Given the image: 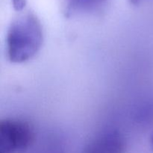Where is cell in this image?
I'll use <instances>...</instances> for the list:
<instances>
[{"instance_id": "cell-1", "label": "cell", "mask_w": 153, "mask_h": 153, "mask_svg": "<svg viewBox=\"0 0 153 153\" xmlns=\"http://www.w3.org/2000/svg\"><path fill=\"white\" fill-rule=\"evenodd\" d=\"M43 42V28L38 18L30 13L19 16L10 23L7 29V58L16 64L29 61L41 49Z\"/></svg>"}, {"instance_id": "cell-2", "label": "cell", "mask_w": 153, "mask_h": 153, "mask_svg": "<svg viewBox=\"0 0 153 153\" xmlns=\"http://www.w3.org/2000/svg\"><path fill=\"white\" fill-rule=\"evenodd\" d=\"M29 123L21 120L4 119L0 122V153H10L27 149L34 140Z\"/></svg>"}, {"instance_id": "cell-3", "label": "cell", "mask_w": 153, "mask_h": 153, "mask_svg": "<svg viewBox=\"0 0 153 153\" xmlns=\"http://www.w3.org/2000/svg\"><path fill=\"white\" fill-rule=\"evenodd\" d=\"M126 141L117 131H108L93 139L84 149L83 153H123Z\"/></svg>"}, {"instance_id": "cell-4", "label": "cell", "mask_w": 153, "mask_h": 153, "mask_svg": "<svg viewBox=\"0 0 153 153\" xmlns=\"http://www.w3.org/2000/svg\"><path fill=\"white\" fill-rule=\"evenodd\" d=\"M108 0H67V15L91 13L96 11L105 4Z\"/></svg>"}, {"instance_id": "cell-5", "label": "cell", "mask_w": 153, "mask_h": 153, "mask_svg": "<svg viewBox=\"0 0 153 153\" xmlns=\"http://www.w3.org/2000/svg\"><path fill=\"white\" fill-rule=\"evenodd\" d=\"M13 6L16 10H21L26 4V0H12Z\"/></svg>"}, {"instance_id": "cell-6", "label": "cell", "mask_w": 153, "mask_h": 153, "mask_svg": "<svg viewBox=\"0 0 153 153\" xmlns=\"http://www.w3.org/2000/svg\"><path fill=\"white\" fill-rule=\"evenodd\" d=\"M128 1H129L131 4H137L139 3V1H140V0H128Z\"/></svg>"}, {"instance_id": "cell-7", "label": "cell", "mask_w": 153, "mask_h": 153, "mask_svg": "<svg viewBox=\"0 0 153 153\" xmlns=\"http://www.w3.org/2000/svg\"><path fill=\"white\" fill-rule=\"evenodd\" d=\"M152 148H153V135H152Z\"/></svg>"}]
</instances>
